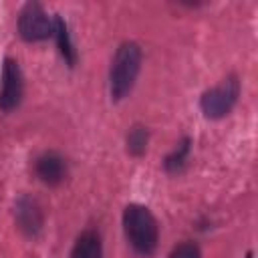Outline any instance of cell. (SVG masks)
<instances>
[{"mask_svg": "<svg viewBox=\"0 0 258 258\" xmlns=\"http://www.w3.org/2000/svg\"><path fill=\"white\" fill-rule=\"evenodd\" d=\"M123 230H125V236H127V240H129V244L133 246L135 252H139L143 256H149L157 248V238H159L157 222L145 206L131 204V206L125 208V212H123Z\"/></svg>", "mask_w": 258, "mask_h": 258, "instance_id": "obj_1", "label": "cell"}, {"mask_svg": "<svg viewBox=\"0 0 258 258\" xmlns=\"http://www.w3.org/2000/svg\"><path fill=\"white\" fill-rule=\"evenodd\" d=\"M141 69V48L135 42H123L111 62L109 71V89L115 101L127 97L135 85V79Z\"/></svg>", "mask_w": 258, "mask_h": 258, "instance_id": "obj_2", "label": "cell"}, {"mask_svg": "<svg viewBox=\"0 0 258 258\" xmlns=\"http://www.w3.org/2000/svg\"><path fill=\"white\" fill-rule=\"evenodd\" d=\"M238 95H240V83L232 75L222 83H218L216 87L208 89L202 95L200 107L208 119H222L232 111V107L238 101Z\"/></svg>", "mask_w": 258, "mask_h": 258, "instance_id": "obj_3", "label": "cell"}, {"mask_svg": "<svg viewBox=\"0 0 258 258\" xmlns=\"http://www.w3.org/2000/svg\"><path fill=\"white\" fill-rule=\"evenodd\" d=\"M18 32L28 42L44 40L52 34V20L48 18V14L40 4L28 2L18 16Z\"/></svg>", "mask_w": 258, "mask_h": 258, "instance_id": "obj_4", "label": "cell"}, {"mask_svg": "<svg viewBox=\"0 0 258 258\" xmlns=\"http://www.w3.org/2000/svg\"><path fill=\"white\" fill-rule=\"evenodd\" d=\"M24 83H22V73L20 67L14 58H6L2 67V87H0V109L2 111H12L18 107L22 99Z\"/></svg>", "mask_w": 258, "mask_h": 258, "instance_id": "obj_5", "label": "cell"}, {"mask_svg": "<svg viewBox=\"0 0 258 258\" xmlns=\"http://www.w3.org/2000/svg\"><path fill=\"white\" fill-rule=\"evenodd\" d=\"M36 175L48 183V185H58L64 175H67V161L60 153L56 151H46L36 159Z\"/></svg>", "mask_w": 258, "mask_h": 258, "instance_id": "obj_6", "label": "cell"}, {"mask_svg": "<svg viewBox=\"0 0 258 258\" xmlns=\"http://www.w3.org/2000/svg\"><path fill=\"white\" fill-rule=\"evenodd\" d=\"M16 222L18 228L28 234V236H36L42 228V212L40 206L30 200V198H20L16 204Z\"/></svg>", "mask_w": 258, "mask_h": 258, "instance_id": "obj_7", "label": "cell"}, {"mask_svg": "<svg viewBox=\"0 0 258 258\" xmlns=\"http://www.w3.org/2000/svg\"><path fill=\"white\" fill-rule=\"evenodd\" d=\"M73 258H103V244L97 232H83L73 248Z\"/></svg>", "mask_w": 258, "mask_h": 258, "instance_id": "obj_8", "label": "cell"}, {"mask_svg": "<svg viewBox=\"0 0 258 258\" xmlns=\"http://www.w3.org/2000/svg\"><path fill=\"white\" fill-rule=\"evenodd\" d=\"M52 34L56 38V44L60 48V54L64 56V60L73 67L77 62V52H75V46L71 42V36H69V28H67V22L60 18V16H54L52 20Z\"/></svg>", "mask_w": 258, "mask_h": 258, "instance_id": "obj_9", "label": "cell"}, {"mask_svg": "<svg viewBox=\"0 0 258 258\" xmlns=\"http://www.w3.org/2000/svg\"><path fill=\"white\" fill-rule=\"evenodd\" d=\"M147 137L149 135H147V129L143 125L131 127L129 133H127V151L131 155H135V157L143 155L145 149H147Z\"/></svg>", "mask_w": 258, "mask_h": 258, "instance_id": "obj_10", "label": "cell"}, {"mask_svg": "<svg viewBox=\"0 0 258 258\" xmlns=\"http://www.w3.org/2000/svg\"><path fill=\"white\" fill-rule=\"evenodd\" d=\"M187 155H189V139L185 137V139L175 147V151H173L171 155H167V159H165V169L171 171V173L181 171L183 165H185V161H187Z\"/></svg>", "mask_w": 258, "mask_h": 258, "instance_id": "obj_11", "label": "cell"}, {"mask_svg": "<svg viewBox=\"0 0 258 258\" xmlns=\"http://www.w3.org/2000/svg\"><path fill=\"white\" fill-rule=\"evenodd\" d=\"M169 258H202V254H200V248L194 242H181L173 248Z\"/></svg>", "mask_w": 258, "mask_h": 258, "instance_id": "obj_12", "label": "cell"}, {"mask_svg": "<svg viewBox=\"0 0 258 258\" xmlns=\"http://www.w3.org/2000/svg\"><path fill=\"white\" fill-rule=\"evenodd\" d=\"M246 258H252V252H248V256H246Z\"/></svg>", "mask_w": 258, "mask_h": 258, "instance_id": "obj_13", "label": "cell"}]
</instances>
